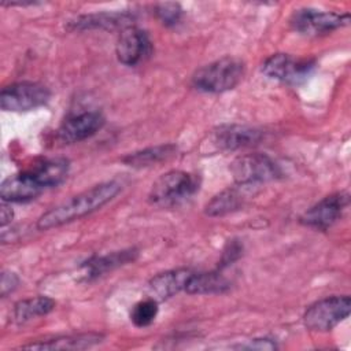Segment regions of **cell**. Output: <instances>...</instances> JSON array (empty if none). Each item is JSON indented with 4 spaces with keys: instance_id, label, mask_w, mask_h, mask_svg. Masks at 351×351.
<instances>
[{
    "instance_id": "1",
    "label": "cell",
    "mask_w": 351,
    "mask_h": 351,
    "mask_svg": "<svg viewBox=\"0 0 351 351\" xmlns=\"http://www.w3.org/2000/svg\"><path fill=\"white\" fill-rule=\"evenodd\" d=\"M122 189L118 181L100 182L45 211L37 221L40 230H48L80 219L111 202Z\"/></svg>"
},
{
    "instance_id": "2",
    "label": "cell",
    "mask_w": 351,
    "mask_h": 351,
    "mask_svg": "<svg viewBox=\"0 0 351 351\" xmlns=\"http://www.w3.org/2000/svg\"><path fill=\"white\" fill-rule=\"evenodd\" d=\"M245 71L244 62L234 56L217 59L192 75V85L206 93H222L233 89L243 78Z\"/></svg>"
},
{
    "instance_id": "3",
    "label": "cell",
    "mask_w": 351,
    "mask_h": 351,
    "mask_svg": "<svg viewBox=\"0 0 351 351\" xmlns=\"http://www.w3.org/2000/svg\"><path fill=\"white\" fill-rule=\"evenodd\" d=\"M199 185L200 180L197 176L182 170H170L152 184L148 199L152 204L171 207L195 195Z\"/></svg>"
},
{
    "instance_id": "4",
    "label": "cell",
    "mask_w": 351,
    "mask_h": 351,
    "mask_svg": "<svg viewBox=\"0 0 351 351\" xmlns=\"http://www.w3.org/2000/svg\"><path fill=\"white\" fill-rule=\"evenodd\" d=\"M262 140V132L247 125H222L211 130L202 141L200 151L217 154L251 147Z\"/></svg>"
},
{
    "instance_id": "5",
    "label": "cell",
    "mask_w": 351,
    "mask_h": 351,
    "mask_svg": "<svg viewBox=\"0 0 351 351\" xmlns=\"http://www.w3.org/2000/svg\"><path fill=\"white\" fill-rule=\"evenodd\" d=\"M237 185L254 186L261 182L276 180L281 176V169L274 159L265 154L254 152L237 156L229 166Z\"/></svg>"
},
{
    "instance_id": "6",
    "label": "cell",
    "mask_w": 351,
    "mask_h": 351,
    "mask_svg": "<svg viewBox=\"0 0 351 351\" xmlns=\"http://www.w3.org/2000/svg\"><path fill=\"white\" fill-rule=\"evenodd\" d=\"M350 308L351 299L348 295L324 298L304 311L303 322L311 330L326 332L344 321L350 314Z\"/></svg>"
},
{
    "instance_id": "7",
    "label": "cell",
    "mask_w": 351,
    "mask_h": 351,
    "mask_svg": "<svg viewBox=\"0 0 351 351\" xmlns=\"http://www.w3.org/2000/svg\"><path fill=\"white\" fill-rule=\"evenodd\" d=\"M314 69V59L296 58L289 53H274L262 64V71L269 78L288 85H299L304 82L311 75Z\"/></svg>"
},
{
    "instance_id": "8",
    "label": "cell",
    "mask_w": 351,
    "mask_h": 351,
    "mask_svg": "<svg viewBox=\"0 0 351 351\" xmlns=\"http://www.w3.org/2000/svg\"><path fill=\"white\" fill-rule=\"evenodd\" d=\"M49 89L45 85L32 81H22L1 89L0 106L4 111H30L44 106L49 100Z\"/></svg>"
},
{
    "instance_id": "9",
    "label": "cell",
    "mask_w": 351,
    "mask_h": 351,
    "mask_svg": "<svg viewBox=\"0 0 351 351\" xmlns=\"http://www.w3.org/2000/svg\"><path fill=\"white\" fill-rule=\"evenodd\" d=\"M348 14L326 12L315 8H299L291 16L293 30L304 36H321L348 25Z\"/></svg>"
},
{
    "instance_id": "10",
    "label": "cell",
    "mask_w": 351,
    "mask_h": 351,
    "mask_svg": "<svg viewBox=\"0 0 351 351\" xmlns=\"http://www.w3.org/2000/svg\"><path fill=\"white\" fill-rule=\"evenodd\" d=\"M348 206L350 193L347 191L332 193L304 211L300 222L313 229L326 230L343 217Z\"/></svg>"
},
{
    "instance_id": "11",
    "label": "cell",
    "mask_w": 351,
    "mask_h": 351,
    "mask_svg": "<svg viewBox=\"0 0 351 351\" xmlns=\"http://www.w3.org/2000/svg\"><path fill=\"white\" fill-rule=\"evenodd\" d=\"M151 51L152 44L147 32L136 26H129L121 30L115 45V53L122 64L137 66L151 55Z\"/></svg>"
},
{
    "instance_id": "12",
    "label": "cell",
    "mask_w": 351,
    "mask_h": 351,
    "mask_svg": "<svg viewBox=\"0 0 351 351\" xmlns=\"http://www.w3.org/2000/svg\"><path fill=\"white\" fill-rule=\"evenodd\" d=\"M104 117L99 111H84L67 118L58 129V138L64 144H74L96 134L104 126Z\"/></svg>"
},
{
    "instance_id": "13",
    "label": "cell",
    "mask_w": 351,
    "mask_h": 351,
    "mask_svg": "<svg viewBox=\"0 0 351 351\" xmlns=\"http://www.w3.org/2000/svg\"><path fill=\"white\" fill-rule=\"evenodd\" d=\"M43 191L44 188L37 182L29 170L7 177L0 185L1 200L8 203L32 200Z\"/></svg>"
},
{
    "instance_id": "14",
    "label": "cell",
    "mask_w": 351,
    "mask_h": 351,
    "mask_svg": "<svg viewBox=\"0 0 351 351\" xmlns=\"http://www.w3.org/2000/svg\"><path fill=\"white\" fill-rule=\"evenodd\" d=\"M192 273L193 271L189 269H174L159 273L151 278L149 289L159 300L169 299L180 291H185L186 282Z\"/></svg>"
},
{
    "instance_id": "15",
    "label": "cell",
    "mask_w": 351,
    "mask_h": 351,
    "mask_svg": "<svg viewBox=\"0 0 351 351\" xmlns=\"http://www.w3.org/2000/svg\"><path fill=\"white\" fill-rule=\"evenodd\" d=\"M133 15L129 12H95L78 16L73 22V27L78 30H86V29H104V30H112V29H126L132 25Z\"/></svg>"
},
{
    "instance_id": "16",
    "label": "cell",
    "mask_w": 351,
    "mask_h": 351,
    "mask_svg": "<svg viewBox=\"0 0 351 351\" xmlns=\"http://www.w3.org/2000/svg\"><path fill=\"white\" fill-rule=\"evenodd\" d=\"M136 256H137V251L133 248L114 251L111 254H106L101 256H93L82 265L84 276L86 280L96 278L107 271H111L115 267H119L122 265L133 262L136 259Z\"/></svg>"
},
{
    "instance_id": "17",
    "label": "cell",
    "mask_w": 351,
    "mask_h": 351,
    "mask_svg": "<svg viewBox=\"0 0 351 351\" xmlns=\"http://www.w3.org/2000/svg\"><path fill=\"white\" fill-rule=\"evenodd\" d=\"M103 339L99 333H80V335H67V336H59L49 340H43L32 344H26L22 348L26 350H84L93 347L95 344L100 343Z\"/></svg>"
},
{
    "instance_id": "18",
    "label": "cell",
    "mask_w": 351,
    "mask_h": 351,
    "mask_svg": "<svg viewBox=\"0 0 351 351\" xmlns=\"http://www.w3.org/2000/svg\"><path fill=\"white\" fill-rule=\"evenodd\" d=\"M247 188L245 185H237L221 191L206 204L204 213L208 217H222L241 208L247 197Z\"/></svg>"
},
{
    "instance_id": "19",
    "label": "cell",
    "mask_w": 351,
    "mask_h": 351,
    "mask_svg": "<svg viewBox=\"0 0 351 351\" xmlns=\"http://www.w3.org/2000/svg\"><path fill=\"white\" fill-rule=\"evenodd\" d=\"M230 287L229 280L218 270L207 273H192L185 291L191 295H213L223 293Z\"/></svg>"
},
{
    "instance_id": "20",
    "label": "cell",
    "mask_w": 351,
    "mask_h": 351,
    "mask_svg": "<svg viewBox=\"0 0 351 351\" xmlns=\"http://www.w3.org/2000/svg\"><path fill=\"white\" fill-rule=\"evenodd\" d=\"M69 160L64 158H55L44 160L29 171L37 180V182L45 189L59 185L69 173Z\"/></svg>"
},
{
    "instance_id": "21",
    "label": "cell",
    "mask_w": 351,
    "mask_h": 351,
    "mask_svg": "<svg viewBox=\"0 0 351 351\" xmlns=\"http://www.w3.org/2000/svg\"><path fill=\"white\" fill-rule=\"evenodd\" d=\"M177 152L174 144H160L155 147H148L133 154H128L122 162L132 167H148L173 158Z\"/></svg>"
},
{
    "instance_id": "22",
    "label": "cell",
    "mask_w": 351,
    "mask_h": 351,
    "mask_svg": "<svg viewBox=\"0 0 351 351\" xmlns=\"http://www.w3.org/2000/svg\"><path fill=\"white\" fill-rule=\"evenodd\" d=\"M55 307V302L48 296H36L19 300L14 306L12 318L16 324H25L36 317L47 315Z\"/></svg>"
},
{
    "instance_id": "23",
    "label": "cell",
    "mask_w": 351,
    "mask_h": 351,
    "mask_svg": "<svg viewBox=\"0 0 351 351\" xmlns=\"http://www.w3.org/2000/svg\"><path fill=\"white\" fill-rule=\"evenodd\" d=\"M158 315V302L155 299H144L136 303L130 311L132 322L138 326L144 328L154 322Z\"/></svg>"
},
{
    "instance_id": "24",
    "label": "cell",
    "mask_w": 351,
    "mask_h": 351,
    "mask_svg": "<svg viewBox=\"0 0 351 351\" xmlns=\"http://www.w3.org/2000/svg\"><path fill=\"white\" fill-rule=\"evenodd\" d=\"M155 14L166 26H174L182 16V8L178 3H159L155 5Z\"/></svg>"
},
{
    "instance_id": "25",
    "label": "cell",
    "mask_w": 351,
    "mask_h": 351,
    "mask_svg": "<svg viewBox=\"0 0 351 351\" xmlns=\"http://www.w3.org/2000/svg\"><path fill=\"white\" fill-rule=\"evenodd\" d=\"M241 251H243V245L237 241V240H232L226 244V247L223 248L222 252V258H221V267L230 265L232 262H234L236 259H239L241 256Z\"/></svg>"
},
{
    "instance_id": "26",
    "label": "cell",
    "mask_w": 351,
    "mask_h": 351,
    "mask_svg": "<svg viewBox=\"0 0 351 351\" xmlns=\"http://www.w3.org/2000/svg\"><path fill=\"white\" fill-rule=\"evenodd\" d=\"M19 284V278L15 273L12 271H3L1 273V281H0V288H1V296H7L11 293Z\"/></svg>"
},
{
    "instance_id": "27",
    "label": "cell",
    "mask_w": 351,
    "mask_h": 351,
    "mask_svg": "<svg viewBox=\"0 0 351 351\" xmlns=\"http://www.w3.org/2000/svg\"><path fill=\"white\" fill-rule=\"evenodd\" d=\"M239 348H248V350H276L277 344L271 339H254L247 344L239 346Z\"/></svg>"
},
{
    "instance_id": "28",
    "label": "cell",
    "mask_w": 351,
    "mask_h": 351,
    "mask_svg": "<svg viewBox=\"0 0 351 351\" xmlns=\"http://www.w3.org/2000/svg\"><path fill=\"white\" fill-rule=\"evenodd\" d=\"M12 217H14L12 208L8 206V202H4V200H3V204H1V214H0L1 226L4 228L7 223H10V222L12 221Z\"/></svg>"
}]
</instances>
